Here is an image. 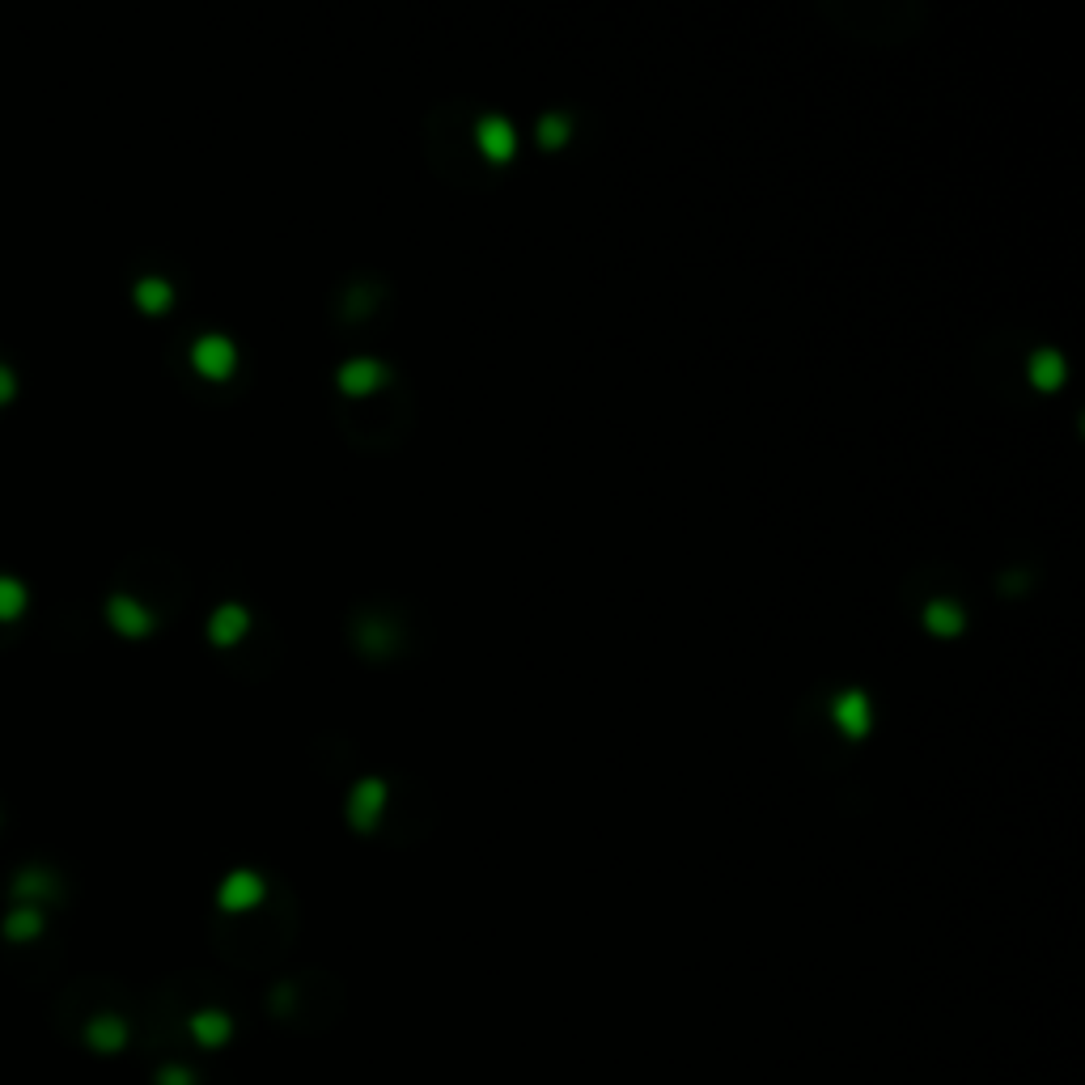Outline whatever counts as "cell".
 <instances>
[{
  "instance_id": "6da1fadb",
  "label": "cell",
  "mask_w": 1085,
  "mask_h": 1085,
  "mask_svg": "<svg viewBox=\"0 0 1085 1085\" xmlns=\"http://www.w3.org/2000/svg\"><path fill=\"white\" fill-rule=\"evenodd\" d=\"M382 797H386L382 780H361V785L352 789V802H348L352 823H357V827H373V818H378V810H382Z\"/></svg>"
},
{
  "instance_id": "9c48e42d",
  "label": "cell",
  "mask_w": 1085,
  "mask_h": 1085,
  "mask_svg": "<svg viewBox=\"0 0 1085 1085\" xmlns=\"http://www.w3.org/2000/svg\"><path fill=\"white\" fill-rule=\"evenodd\" d=\"M242 624H246V611L242 607H221L217 619H212V636H217V640H234L242 632Z\"/></svg>"
},
{
  "instance_id": "30bf717a",
  "label": "cell",
  "mask_w": 1085,
  "mask_h": 1085,
  "mask_svg": "<svg viewBox=\"0 0 1085 1085\" xmlns=\"http://www.w3.org/2000/svg\"><path fill=\"white\" fill-rule=\"evenodd\" d=\"M568 132V119L564 115H543L539 119V140H547V145H560Z\"/></svg>"
},
{
  "instance_id": "52a82bcc",
  "label": "cell",
  "mask_w": 1085,
  "mask_h": 1085,
  "mask_svg": "<svg viewBox=\"0 0 1085 1085\" xmlns=\"http://www.w3.org/2000/svg\"><path fill=\"white\" fill-rule=\"evenodd\" d=\"M1030 373H1035V382H1039V386H1056V382H1060V373H1064L1060 352H1052V348L1035 352V361H1030Z\"/></svg>"
},
{
  "instance_id": "3957f363",
  "label": "cell",
  "mask_w": 1085,
  "mask_h": 1085,
  "mask_svg": "<svg viewBox=\"0 0 1085 1085\" xmlns=\"http://www.w3.org/2000/svg\"><path fill=\"white\" fill-rule=\"evenodd\" d=\"M835 721H840L852 738L865 734L869 729V704L861 691H844V696H835Z\"/></svg>"
},
{
  "instance_id": "7a4b0ae2",
  "label": "cell",
  "mask_w": 1085,
  "mask_h": 1085,
  "mask_svg": "<svg viewBox=\"0 0 1085 1085\" xmlns=\"http://www.w3.org/2000/svg\"><path fill=\"white\" fill-rule=\"evenodd\" d=\"M475 136H479V149H484L488 157H496V162L513 153V123L501 119V115H488L484 123H479Z\"/></svg>"
},
{
  "instance_id": "5b68a950",
  "label": "cell",
  "mask_w": 1085,
  "mask_h": 1085,
  "mask_svg": "<svg viewBox=\"0 0 1085 1085\" xmlns=\"http://www.w3.org/2000/svg\"><path fill=\"white\" fill-rule=\"evenodd\" d=\"M382 365L378 361H369V357H361V361H348L344 369H340V386L344 390H352V395H361V390H373L382 382Z\"/></svg>"
},
{
  "instance_id": "8992f818",
  "label": "cell",
  "mask_w": 1085,
  "mask_h": 1085,
  "mask_svg": "<svg viewBox=\"0 0 1085 1085\" xmlns=\"http://www.w3.org/2000/svg\"><path fill=\"white\" fill-rule=\"evenodd\" d=\"M924 624H929L937 636H950V632L963 628V607H958V602L937 598V602H929V611H924Z\"/></svg>"
},
{
  "instance_id": "ba28073f",
  "label": "cell",
  "mask_w": 1085,
  "mask_h": 1085,
  "mask_svg": "<svg viewBox=\"0 0 1085 1085\" xmlns=\"http://www.w3.org/2000/svg\"><path fill=\"white\" fill-rule=\"evenodd\" d=\"M259 895V878L255 874H238V878H229V886H225V903L229 907H246Z\"/></svg>"
},
{
  "instance_id": "277c9868",
  "label": "cell",
  "mask_w": 1085,
  "mask_h": 1085,
  "mask_svg": "<svg viewBox=\"0 0 1085 1085\" xmlns=\"http://www.w3.org/2000/svg\"><path fill=\"white\" fill-rule=\"evenodd\" d=\"M195 361H200L204 373L221 378V373H229V365H234V348H229V340H221V335H208V340L195 348Z\"/></svg>"
}]
</instances>
